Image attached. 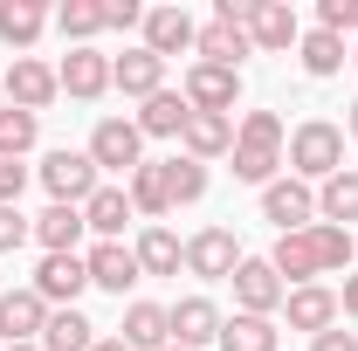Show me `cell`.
<instances>
[{
    "label": "cell",
    "mask_w": 358,
    "mask_h": 351,
    "mask_svg": "<svg viewBox=\"0 0 358 351\" xmlns=\"http://www.w3.org/2000/svg\"><path fill=\"white\" fill-rule=\"evenodd\" d=\"M352 262V234L345 227H331V220H317V227H303V234H282L275 241V255H268V268L282 275V289L296 282H310V275H331V268Z\"/></svg>",
    "instance_id": "6da1fadb"
},
{
    "label": "cell",
    "mask_w": 358,
    "mask_h": 351,
    "mask_svg": "<svg viewBox=\"0 0 358 351\" xmlns=\"http://www.w3.org/2000/svg\"><path fill=\"white\" fill-rule=\"evenodd\" d=\"M275 166H282V117H275V110H248L241 131H234V179L268 186Z\"/></svg>",
    "instance_id": "7a4b0ae2"
},
{
    "label": "cell",
    "mask_w": 358,
    "mask_h": 351,
    "mask_svg": "<svg viewBox=\"0 0 358 351\" xmlns=\"http://www.w3.org/2000/svg\"><path fill=\"white\" fill-rule=\"evenodd\" d=\"M289 166H296L303 179H331V173H345V131H338L331 117L296 124V131H289Z\"/></svg>",
    "instance_id": "3957f363"
},
{
    "label": "cell",
    "mask_w": 358,
    "mask_h": 351,
    "mask_svg": "<svg viewBox=\"0 0 358 351\" xmlns=\"http://www.w3.org/2000/svg\"><path fill=\"white\" fill-rule=\"evenodd\" d=\"M42 186L55 207H90V193H96V166H90V152H48L42 159Z\"/></svg>",
    "instance_id": "277c9868"
},
{
    "label": "cell",
    "mask_w": 358,
    "mask_h": 351,
    "mask_svg": "<svg viewBox=\"0 0 358 351\" xmlns=\"http://www.w3.org/2000/svg\"><path fill=\"white\" fill-rule=\"evenodd\" d=\"M138 145H145V131H138L131 117H103V124L90 131V166H96V173H138V166H145Z\"/></svg>",
    "instance_id": "5b68a950"
},
{
    "label": "cell",
    "mask_w": 358,
    "mask_h": 351,
    "mask_svg": "<svg viewBox=\"0 0 358 351\" xmlns=\"http://www.w3.org/2000/svg\"><path fill=\"white\" fill-rule=\"evenodd\" d=\"M186 103H193V110H214V117H234V103H241V69L193 62V69H186Z\"/></svg>",
    "instance_id": "8992f818"
},
{
    "label": "cell",
    "mask_w": 358,
    "mask_h": 351,
    "mask_svg": "<svg viewBox=\"0 0 358 351\" xmlns=\"http://www.w3.org/2000/svg\"><path fill=\"white\" fill-rule=\"evenodd\" d=\"M262 214L275 220L282 234H303V227H317V193L303 179H268L262 186Z\"/></svg>",
    "instance_id": "52a82bcc"
},
{
    "label": "cell",
    "mask_w": 358,
    "mask_h": 351,
    "mask_svg": "<svg viewBox=\"0 0 358 351\" xmlns=\"http://www.w3.org/2000/svg\"><path fill=\"white\" fill-rule=\"evenodd\" d=\"M42 303H62V310H76V296L90 289V262L83 255H42V268H35V282H28Z\"/></svg>",
    "instance_id": "ba28073f"
},
{
    "label": "cell",
    "mask_w": 358,
    "mask_h": 351,
    "mask_svg": "<svg viewBox=\"0 0 358 351\" xmlns=\"http://www.w3.org/2000/svg\"><path fill=\"white\" fill-rule=\"evenodd\" d=\"M227 282H234V303H241V317H268V310L289 296V289H282V275H275V268H268L262 255H255V262L241 255V268H234Z\"/></svg>",
    "instance_id": "9c48e42d"
},
{
    "label": "cell",
    "mask_w": 358,
    "mask_h": 351,
    "mask_svg": "<svg viewBox=\"0 0 358 351\" xmlns=\"http://www.w3.org/2000/svg\"><path fill=\"white\" fill-rule=\"evenodd\" d=\"M248 42L268 48V55H282V48L303 42V28H296V14L282 0H248Z\"/></svg>",
    "instance_id": "30bf717a"
},
{
    "label": "cell",
    "mask_w": 358,
    "mask_h": 351,
    "mask_svg": "<svg viewBox=\"0 0 358 351\" xmlns=\"http://www.w3.org/2000/svg\"><path fill=\"white\" fill-rule=\"evenodd\" d=\"M55 83L69 89L76 103H96V96L110 89V55H96V48H69L62 69H55Z\"/></svg>",
    "instance_id": "8fae6325"
},
{
    "label": "cell",
    "mask_w": 358,
    "mask_h": 351,
    "mask_svg": "<svg viewBox=\"0 0 358 351\" xmlns=\"http://www.w3.org/2000/svg\"><path fill=\"white\" fill-rule=\"evenodd\" d=\"M186 268H193V275H207V282L234 275V268H241V248H234V234H227V227H200V234L186 241Z\"/></svg>",
    "instance_id": "7c38bea8"
},
{
    "label": "cell",
    "mask_w": 358,
    "mask_h": 351,
    "mask_svg": "<svg viewBox=\"0 0 358 351\" xmlns=\"http://www.w3.org/2000/svg\"><path fill=\"white\" fill-rule=\"evenodd\" d=\"M55 89H62V83H55V69L35 62V55H21V62L7 69V103H14V110H48Z\"/></svg>",
    "instance_id": "4fadbf2b"
},
{
    "label": "cell",
    "mask_w": 358,
    "mask_h": 351,
    "mask_svg": "<svg viewBox=\"0 0 358 351\" xmlns=\"http://www.w3.org/2000/svg\"><path fill=\"white\" fill-rule=\"evenodd\" d=\"M42 324H48V303L35 289H7V296H0V338H7V345H35Z\"/></svg>",
    "instance_id": "5bb4252c"
},
{
    "label": "cell",
    "mask_w": 358,
    "mask_h": 351,
    "mask_svg": "<svg viewBox=\"0 0 358 351\" xmlns=\"http://www.w3.org/2000/svg\"><path fill=\"white\" fill-rule=\"evenodd\" d=\"M83 262H90V282H96V289H110V296H124L138 275H145V268H138V255L124 248V241H96Z\"/></svg>",
    "instance_id": "9a60e30c"
},
{
    "label": "cell",
    "mask_w": 358,
    "mask_h": 351,
    "mask_svg": "<svg viewBox=\"0 0 358 351\" xmlns=\"http://www.w3.org/2000/svg\"><path fill=\"white\" fill-rule=\"evenodd\" d=\"M200 42V28H193V14L186 7H152L145 14V48L166 62V55H179V48H193Z\"/></svg>",
    "instance_id": "2e32d148"
},
{
    "label": "cell",
    "mask_w": 358,
    "mask_h": 351,
    "mask_svg": "<svg viewBox=\"0 0 358 351\" xmlns=\"http://www.w3.org/2000/svg\"><path fill=\"white\" fill-rule=\"evenodd\" d=\"M282 310H289V324H296V331L324 338V331L338 324V289H324V282H303V289H289V296H282Z\"/></svg>",
    "instance_id": "e0dca14e"
},
{
    "label": "cell",
    "mask_w": 358,
    "mask_h": 351,
    "mask_svg": "<svg viewBox=\"0 0 358 351\" xmlns=\"http://www.w3.org/2000/svg\"><path fill=\"white\" fill-rule=\"evenodd\" d=\"M179 145H186V159H221V152H234V117H214V110H193L186 117V131H179Z\"/></svg>",
    "instance_id": "ac0fdd59"
},
{
    "label": "cell",
    "mask_w": 358,
    "mask_h": 351,
    "mask_svg": "<svg viewBox=\"0 0 358 351\" xmlns=\"http://www.w3.org/2000/svg\"><path fill=\"white\" fill-rule=\"evenodd\" d=\"M110 83L124 89V96H159V89H166V62H159L152 48H124V55L110 62Z\"/></svg>",
    "instance_id": "d6986e66"
},
{
    "label": "cell",
    "mask_w": 358,
    "mask_h": 351,
    "mask_svg": "<svg viewBox=\"0 0 358 351\" xmlns=\"http://www.w3.org/2000/svg\"><path fill=\"white\" fill-rule=\"evenodd\" d=\"M221 310L207 303V296H186V303H173V345H186V351H200V345H214L221 338Z\"/></svg>",
    "instance_id": "ffe728a7"
},
{
    "label": "cell",
    "mask_w": 358,
    "mask_h": 351,
    "mask_svg": "<svg viewBox=\"0 0 358 351\" xmlns=\"http://www.w3.org/2000/svg\"><path fill=\"white\" fill-rule=\"evenodd\" d=\"M186 117H193L186 89H159V96H145V110H138L131 124H138L145 138H179V131H186Z\"/></svg>",
    "instance_id": "44dd1931"
},
{
    "label": "cell",
    "mask_w": 358,
    "mask_h": 351,
    "mask_svg": "<svg viewBox=\"0 0 358 351\" xmlns=\"http://www.w3.org/2000/svg\"><path fill=\"white\" fill-rule=\"evenodd\" d=\"M200 62H221V69H241V55H248V28H241V21H221V14H214V21H207V28H200Z\"/></svg>",
    "instance_id": "7402d4cb"
},
{
    "label": "cell",
    "mask_w": 358,
    "mask_h": 351,
    "mask_svg": "<svg viewBox=\"0 0 358 351\" xmlns=\"http://www.w3.org/2000/svg\"><path fill=\"white\" fill-rule=\"evenodd\" d=\"M138 268H145V275H179V262H186V241H179L173 227H159V220H152V227H145V234H138Z\"/></svg>",
    "instance_id": "603a6c76"
},
{
    "label": "cell",
    "mask_w": 358,
    "mask_h": 351,
    "mask_svg": "<svg viewBox=\"0 0 358 351\" xmlns=\"http://www.w3.org/2000/svg\"><path fill=\"white\" fill-rule=\"evenodd\" d=\"M124 345H131V351H166V345H173V310L131 303V310H124Z\"/></svg>",
    "instance_id": "cb8c5ba5"
},
{
    "label": "cell",
    "mask_w": 358,
    "mask_h": 351,
    "mask_svg": "<svg viewBox=\"0 0 358 351\" xmlns=\"http://www.w3.org/2000/svg\"><path fill=\"white\" fill-rule=\"evenodd\" d=\"M90 234V220H83V207H48L42 220H35V241H42L48 255H76V241Z\"/></svg>",
    "instance_id": "d4e9b609"
},
{
    "label": "cell",
    "mask_w": 358,
    "mask_h": 351,
    "mask_svg": "<svg viewBox=\"0 0 358 351\" xmlns=\"http://www.w3.org/2000/svg\"><path fill=\"white\" fill-rule=\"evenodd\" d=\"M131 214H138V207H131V193H124V186H96V193H90V207H83V220L103 234V241H117Z\"/></svg>",
    "instance_id": "484cf974"
},
{
    "label": "cell",
    "mask_w": 358,
    "mask_h": 351,
    "mask_svg": "<svg viewBox=\"0 0 358 351\" xmlns=\"http://www.w3.org/2000/svg\"><path fill=\"white\" fill-rule=\"evenodd\" d=\"M90 345H96V324H90L83 310H48L42 351H90Z\"/></svg>",
    "instance_id": "4316f807"
},
{
    "label": "cell",
    "mask_w": 358,
    "mask_h": 351,
    "mask_svg": "<svg viewBox=\"0 0 358 351\" xmlns=\"http://www.w3.org/2000/svg\"><path fill=\"white\" fill-rule=\"evenodd\" d=\"M42 28H48L42 0H0V42H7V48H28Z\"/></svg>",
    "instance_id": "83f0119b"
},
{
    "label": "cell",
    "mask_w": 358,
    "mask_h": 351,
    "mask_svg": "<svg viewBox=\"0 0 358 351\" xmlns=\"http://www.w3.org/2000/svg\"><path fill=\"white\" fill-rule=\"evenodd\" d=\"M275 345H282V331L268 317H227L221 324V351H275Z\"/></svg>",
    "instance_id": "f1b7e54d"
},
{
    "label": "cell",
    "mask_w": 358,
    "mask_h": 351,
    "mask_svg": "<svg viewBox=\"0 0 358 351\" xmlns=\"http://www.w3.org/2000/svg\"><path fill=\"white\" fill-rule=\"evenodd\" d=\"M317 214L331 220V227L358 220V173H331V179H324V193H317Z\"/></svg>",
    "instance_id": "f546056e"
},
{
    "label": "cell",
    "mask_w": 358,
    "mask_h": 351,
    "mask_svg": "<svg viewBox=\"0 0 358 351\" xmlns=\"http://www.w3.org/2000/svg\"><path fill=\"white\" fill-rule=\"evenodd\" d=\"M159 166H166V200L173 207H193L207 193V166L200 159H159Z\"/></svg>",
    "instance_id": "4dcf8cb0"
},
{
    "label": "cell",
    "mask_w": 358,
    "mask_h": 351,
    "mask_svg": "<svg viewBox=\"0 0 358 351\" xmlns=\"http://www.w3.org/2000/svg\"><path fill=\"white\" fill-rule=\"evenodd\" d=\"M55 28H62L76 48H90V35L103 28V7H96V0H62V7H55Z\"/></svg>",
    "instance_id": "1f68e13d"
},
{
    "label": "cell",
    "mask_w": 358,
    "mask_h": 351,
    "mask_svg": "<svg viewBox=\"0 0 358 351\" xmlns=\"http://www.w3.org/2000/svg\"><path fill=\"white\" fill-rule=\"evenodd\" d=\"M131 207L152 214V220L173 214V200H166V166H138V173H131Z\"/></svg>",
    "instance_id": "d6a6232c"
},
{
    "label": "cell",
    "mask_w": 358,
    "mask_h": 351,
    "mask_svg": "<svg viewBox=\"0 0 358 351\" xmlns=\"http://www.w3.org/2000/svg\"><path fill=\"white\" fill-rule=\"evenodd\" d=\"M296 48H303V69H310V76H338V69H345V42L324 35V28H310Z\"/></svg>",
    "instance_id": "836d02e7"
},
{
    "label": "cell",
    "mask_w": 358,
    "mask_h": 351,
    "mask_svg": "<svg viewBox=\"0 0 358 351\" xmlns=\"http://www.w3.org/2000/svg\"><path fill=\"white\" fill-rule=\"evenodd\" d=\"M35 145V110H14V103H0V159H21Z\"/></svg>",
    "instance_id": "e575fe53"
},
{
    "label": "cell",
    "mask_w": 358,
    "mask_h": 351,
    "mask_svg": "<svg viewBox=\"0 0 358 351\" xmlns=\"http://www.w3.org/2000/svg\"><path fill=\"white\" fill-rule=\"evenodd\" d=\"M317 21H324V35H345V28H358V0H324Z\"/></svg>",
    "instance_id": "d590c367"
},
{
    "label": "cell",
    "mask_w": 358,
    "mask_h": 351,
    "mask_svg": "<svg viewBox=\"0 0 358 351\" xmlns=\"http://www.w3.org/2000/svg\"><path fill=\"white\" fill-rule=\"evenodd\" d=\"M28 234H35V220L21 214V207H0V255H7V248H21Z\"/></svg>",
    "instance_id": "8d00e7d4"
},
{
    "label": "cell",
    "mask_w": 358,
    "mask_h": 351,
    "mask_svg": "<svg viewBox=\"0 0 358 351\" xmlns=\"http://www.w3.org/2000/svg\"><path fill=\"white\" fill-rule=\"evenodd\" d=\"M21 186H28V166L21 159H0V207H21Z\"/></svg>",
    "instance_id": "74e56055"
},
{
    "label": "cell",
    "mask_w": 358,
    "mask_h": 351,
    "mask_svg": "<svg viewBox=\"0 0 358 351\" xmlns=\"http://www.w3.org/2000/svg\"><path fill=\"white\" fill-rule=\"evenodd\" d=\"M96 7H103V28H138V21H145L138 0H96Z\"/></svg>",
    "instance_id": "f35d334b"
},
{
    "label": "cell",
    "mask_w": 358,
    "mask_h": 351,
    "mask_svg": "<svg viewBox=\"0 0 358 351\" xmlns=\"http://www.w3.org/2000/svg\"><path fill=\"white\" fill-rule=\"evenodd\" d=\"M310 351H358L352 331H324V338H310Z\"/></svg>",
    "instance_id": "ab89813d"
},
{
    "label": "cell",
    "mask_w": 358,
    "mask_h": 351,
    "mask_svg": "<svg viewBox=\"0 0 358 351\" xmlns=\"http://www.w3.org/2000/svg\"><path fill=\"white\" fill-rule=\"evenodd\" d=\"M338 303H345V310L358 317V275H345V296H338Z\"/></svg>",
    "instance_id": "60d3db41"
},
{
    "label": "cell",
    "mask_w": 358,
    "mask_h": 351,
    "mask_svg": "<svg viewBox=\"0 0 358 351\" xmlns=\"http://www.w3.org/2000/svg\"><path fill=\"white\" fill-rule=\"evenodd\" d=\"M90 351H131V345H124V338H96Z\"/></svg>",
    "instance_id": "b9f144b4"
},
{
    "label": "cell",
    "mask_w": 358,
    "mask_h": 351,
    "mask_svg": "<svg viewBox=\"0 0 358 351\" xmlns=\"http://www.w3.org/2000/svg\"><path fill=\"white\" fill-rule=\"evenodd\" d=\"M345 124H352V138H358V103H352V117H345Z\"/></svg>",
    "instance_id": "7bdbcfd3"
},
{
    "label": "cell",
    "mask_w": 358,
    "mask_h": 351,
    "mask_svg": "<svg viewBox=\"0 0 358 351\" xmlns=\"http://www.w3.org/2000/svg\"><path fill=\"white\" fill-rule=\"evenodd\" d=\"M7 351H42V345H7Z\"/></svg>",
    "instance_id": "ee69618b"
},
{
    "label": "cell",
    "mask_w": 358,
    "mask_h": 351,
    "mask_svg": "<svg viewBox=\"0 0 358 351\" xmlns=\"http://www.w3.org/2000/svg\"><path fill=\"white\" fill-rule=\"evenodd\" d=\"M0 96H7V76H0Z\"/></svg>",
    "instance_id": "f6af8a7d"
},
{
    "label": "cell",
    "mask_w": 358,
    "mask_h": 351,
    "mask_svg": "<svg viewBox=\"0 0 358 351\" xmlns=\"http://www.w3.org/2000/svg\"><path fill=\"white\" fill-rule=\"evenodd\" d=\"M166 351H186V345H166Z\"/></svg>",
    "instance_id": "bcb514c9"
},
{
    "label": "cell",
    "mask_w": 358,
    "mask_h": 351,
    "mask_svg": "<svg viewBox=\"0 0 358 351\" xmlns=\"http://www.w3.org/2000/svg\"><path fill=\"white\" fill-rule=\"evenodd\" d=\"M352 62H358V48H352Z\"/></svg>",
    "instance_id": "7dc6e473"
}]
</instances>
